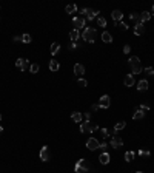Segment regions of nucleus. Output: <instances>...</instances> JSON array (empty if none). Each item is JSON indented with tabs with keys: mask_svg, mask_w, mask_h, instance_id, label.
<instances>
[{
	"mask_svg": "<svg viewBox=\"0 0 154 173\" xmlns=\"http://www.w3.org/2000/svg\"><path fill=\"white\" fill-rule=\"evenodd\" d=\"M97 37V31L94 28H85L83 29V34H82V39L85 42H89V43H93V42L96 40Z\"/></svg>",
	"mask_w": 154,
	"mask_h": 173,
	"instance_id": "f257e3e1",
	"label": "nucleus"
},
{
	"mask_svg": "<svg viewBox=\"0 0 154 173\" xmlns=\"http://www.w3.org/2000/svg\"><path fill=\"white\" fill-rule=\"evenodd\" d=\"M130 65H131V70H133V74H140L142 73V65H140V60H139L137 56H133L130 57Z\"/></svg>",
	"mask_w": 154,
	"mask_h": 173,
	"instance_id": "f03ea898",
	"label": "nucleus"
},
{
	"mask_svg": "<svg viewBox=\"0 0 154 173\" xmlns=\"http://www.w3.org/2000/svg\"><path fill=\"white\" fill-rule=\"evenodd\" d=\"M88 170H89V162H88V161H86V159H79L76 167H74V172H76V173H85Z\"/></svg>",
	"mask_w": 154,
	"mask_h": 173,
	"instance_id": "7ed1b4c3",
	"label": "nucleus"
},
{
	"mask_svg": "<svg viewBox=\"0 0 154 173\" xmlns=\"http://www.w3.org/2000/svg\"><path fill=\"white\" fill-rule=\"evenodd\" d=\"M96 130H99V127L96 124H91L89 121H85L80 124V132L82 133H94Z\"/></svg>",
	"mask_w": 154,
	"mask_h": 173,
	"instance_id": "20e7f679",
	"label": "nucleus"
},
{
	"mask_svg": "<svg viewBox=\"0 0 154 173\" xmlns=\"http://www.w3.org/2000/svg\"><path fill=\"white\" fill-rule=\"evenodd\" d=\"M39 156H40V161H43V162H46V161H50V158H51L50 148H48L46 145H43V147L40 148V153H39Z\"/></svg>",
	"mask_w": 154,
	"mask_h": 173,
	"instance_id": "39448f33",
	"label": "nucleus"
},
{
	"mask_svg": "<svg viewBox=\"0 0 154 173\" xmlns=\"http://www.w3.org/2000/svg\"><path fill=\"white\" fill-rule=\"evenodd\" d=\"M86 148H89V150H97V148H100V142L96 139V138H89L88 141H86Z\"/></svg>",
	"mask_w": 154,
	"mask_h": 173,
	"instance_id": "423d86ee",
	"label": "nucleus"
},
{
	"mask_svg": "<svg viewBox=\"0 0 154 173\" xmlns=\"http://www.w3.org/2000/svg\"><path fill=\"white\" fill-rule=\"evenodd\" d=\"M99 105H100V108H110V105H111L110 96H108V94H103L102 98H100V101H99Z\"/></svg>",
	"mask_w": 154,
	"mask_h": 173,
	"instance_id": "0eeeda50",
	"label": "nucleus"
},
{
	"mask_svg": "<svg viewBox=\"0 0 154 173\" xmlns=\"http://www.w3.org/2000/svg\"><path fill=\"white\" fill-rule=\"evenodd\" d=\"M73 25H74V29L85 28V19L83 17H74L73 19Z\"/></svg>",
	"mask_w": 154,
	"mask_h": 173,
	"instance_id": "6e6552de",
	"label": "nucleus"
},
{
	"mask_svg": "<svg viewBox=\"0 0 154 173\" xmlns=\"http://www.w3.org/2000/svg\"><path fill=\"white\" fill-rule=\"evenodd\" d=\"M122 145H123V139L119 136V134H117V136H112L111 138V147L112 148H120Z\"/></svg>",
	"mask_w": 154,
	"mask_h": 173,
	"instance_id": "1a4fd4ad",
	"label": "nucleus"
},
{
	"mask_svg": "<svg viewBox=\"0 0 154 173\" xmlns=\"http://www.w3.org/2000/svg\"><path fill=\"white\" fill-rule=\"evenodd\" d=\"M111 17H112V20H114V22H117V23H119V22H122V19H123V13L120 9H114L111 13Z\"/></svg>",
	"mask_w": 154,
	"mask_h": 173,
	"instance_id": "9d476101",
	"label": "nucleus"
},
{
	"mask_svg": "<svg viewBox=\"0 0 154 173\" xmlns=\"http://www.w3.org/2000/svg\"><path fill=\"white\" fill-rule=\"evenodd\" d=\"M74 74L77 76V77H80V76L85 74V67L82 63H76L74 65Z\"/></svg>",
	"mask_w": 154,
	"mask_h": 173,
	"instance_id": "9b49d317",
	"label": "nucleus"
},
{
	"mask_svg": "<svg viewBox=\"0 0 154 173\" xmlns=\"http://www.w3.org/2000/svg\"><path fill=\"white\" fill-rule=\"evenodd\" d=\"M123 83H125L126 88H128V87H133L134 83H136V79H134L133 74H126V77H125V80H123Z\"/></svg>",
	"mask_w": 154,
	"mask_h": 173,
	"instance_id": "f8f14e48",
	"label": "nucleus"
},
{
	"mask_svg": "<svg viewBox=\"0 0 154 173\" xmlns=\"http://www.w3.org/2000/svg\"><path fill=\"white\" fill-rule=\"evenodd\" d=\"M110 159H111V156H110V153H106V152H103L102 155L99 156V161H100V164H103V165L110 164Z\"/></svg>",
	"mask_w": 154,
	"mask_h": 173,
	"instance_id": "ddd939ff",
	"label": "nucleus"
},
{
	"mask_svg": "<svg viewBox=\"0 0 154 173\" xmlns=\"http://www.w3.org/2000/svg\"><path fill=\"white\" fill-rule=\"evenodd\" d=\"M96 17H99V11L91 9V8L86 11V19H88V20H93V19H96Z\"/></svg>",
	"mask_w": 154,
	"mask_h": 173,
	"instance_id": "4468645a",
	"label": "nucleus"
},
{
	"mask_svg": "<svg viewBox=\"0 0 154 173\" xmlns=\"http://www.w3.org/2000/svg\"><path fill=\"white\" fill-rule=\"evenodd\" d=\"M137 90H139V91H146V90H148V80H145V79L139 80V83H137Z\"/></svg>",
	"mask_w": 154,
	"mask_h": 173,
	"instance_id": "2eb2a0df",
	"label": "nucleus"
},
{
	"mask_svg": "<svg viewBox=\"0 0 154 173\" xmlns=\"http://www.w3.org/2000/svg\"><path fill=\"white\" fill-rule=\"evenodd\" d=\"M71 119H73V121L76 122V124H80V122H82V119H83V114H82V113H79V111H74V113L71 114Z\"/></svg>",
	"mask_w": 154,
	"mask_h": 173,
	"instance_id": "dca6fc26",
	"label": "nucleus"
},
{
	"mask_svg": "<svg viewBox=\"0 0 154 173\" xmlns=\"http://www.w3.org/2000/svg\"><path fill=\"white\" fill-rule=\"evenodd\" d=\"M69 37H71V40H73V42H77L82 36H80V33H79V29H71V31H69Z\"/></svg>",
	"mask_w": 154,
	"mask_h": 173,
	"instance_id": "f3484780",
	"label": "nucleus"
},
{
	"mask_svg": "<svg viewBox=\"0 0 154 173\" xmlns=\"http://www.w3.org/2000/svg\"><path fill=\"white\" fill-rule=\"evenodd\" d=\"M143 33H145L143 23H139V25L134 26V34H136V36H140V34H143Z\"/></svg>",
	"mask_w": 154,
	"mask_h": 173,
	"instance_id": "a211bd4d",
	"label": "nucleus"
},
{
	"mask_svg": "<svg viewBox=\"0 0 154 173\" xmlns=\"http://www.w3.org/2000/svg\"><path fill=\"white\" fill-rule=\"evenodd\" d=\"M130 19H131V20H133L136 25L142 23V22H140V14H139V13H131V14H130Z\"/></svg>",
	"mask_w": 154,
	"mask_h": 173,
	"instance_id": "6ab92c4d",
	"label": "nucleus"
},
{
	"mask_svg": "<svg viewBox=\"0 0 154 173\" xmlns=\"http://www.w3.org/2000/svg\"><path fill=\"white\" fill-rule=\"evenodd\" d=\"M50 51H51V54H52V56L57 54V53L60 51V43H59V42H54V43L51 45V49H50Z\"/></svg>",
	"mask_w": 154,
	"mask_h": 173,
	"instance_id": "aec40b11",
	"label": "nucleus"
},
{
	"mask_svg": "<svg viewBox=\"0 0 154 173\" xmlns=\"http://www.w3.org/2000/svg\"><path fill=\"white\" fill-rule=\"evenodd\" d=\"M134 158H136V152H133V150H130V152L125 153V161H126V162H131Z\"/></svg>",
	"mask_w": 154,
	"mask_h": 173,
	"instance_id": "412c9836",
	"label": "nucleus"
},
{
	"mask_svg": "<svg viewBox=\"0 0 154 173\" xmlns=\"http://www.w3.org/2000/svg\"><path fill=\"white\" fill-rule=\"evenodd\" d=\"M149 19H151V13H148V11L140 13V22H142V23H143V22H148Z\"/></svg>",
	"mask_w": 154,
	"mask_h": 173,
	"instance_id": "4be33fe9",
	"label": "nucleus"
},
{
	"mask_svg": "<svg viewBox=\"0 0 154 173\" xmlns=\"http://www.w3.org/2000/svg\"><path fill=\"white\" fill-rule=\"evenodd\" d=\"M102 40L105 42V43H111V42H112V37H111V34L108 33V31L102 33Z\"/></svg>",
	"mask_w": 154,
	"mask_h": 173,
	"instance_id": "5701e85b",
	"label": "nucleus"
},
{
	"mask_svg": "<svg viewBox=\"0 0 154 173\" xmlns=\"http://www.w3.org/2000/svg\"><path fill=\"white\" fill-rule=\"evenodd\" d=\"M59 68H60L59 62H57V60H54V59H52L51 62H50V70H51V71H59Z\"/></svg>",
	"mask_w": 154,
	"mask_h": 173,
	"instance_id": "b1692460",
	"label": "nucleus"
},
{
	"mask_svg": "<svg viewBox=\"0 0 154 173\" xmlns=\"http://www.w3.org/2000/svg\"><path fill=\"white\" fill-rule=\"evenodd\" d=\"M145 116V111H142V110H136V113H134L133 114V119H134V121H139V119H142V118H143Z\"/></svg>",
	"mask_w": 154,
	"mask_h": 173,
	"instance_id": "393cba45",
	"label": "nucleus"
},
{
	"mask_svg": "<svg viewBox=\"0 0 154 173\" xmlns=\"http://www.w3.org/2000/svg\"><path fill=\"white\" fill-rule=\"evenodd\" d=\"M66 13H68V14H73V13H76V11H77V5H74V3H69V5L68 6H66Z\"/></svg>",
	"mask_w": 154,
	"mask_h": 173,
	"instance_id": "a878e982",
	"label": "nucleus"
},
{
	"mask_svg": "<svg viewBox=\"0 0 154 173\" xmlns=\"http://www.w3.org/2000/svg\"><path fill=\"white\" fill-rule=\"evenodd\" d=\"M125 125H126V122H125V121H120V122H117V124L114 125V130H116V132H120V130L125 128Z\"/></svg>",
	"mask_w": 154,
	"mask_h": 173,
	"instance_id": "bb28decb",
	"label": "nucleus"
},
{
	"mask_svg": "<svg viewBox=\"0 0 154 173\" xmlns=\"http://www.w3.org/2000/svg\"><path fill=\"white\" fill-rule=\"evenodd\" d=\"M97 25L99 26H102V28H105V26H106V20H105V17H97Z\"/></svg>",
	"mask_w": 154,
	"mask_h": 173,
	"instance_id": "cd10ccee",
	"label": "nucleus"
},
{
	"mask_svg": "<svg viewBox=\"0 0 154 173\" xmlns=\"http://www.w3.org/2000/svg\"><path fill=\"white\" fill-rule=\"evenodd\" d=\"M31 36H29V34H23V36H22V42H23V43H31Z\"/></svg>",
	"mask_w": 154,
	"mask_h": 173,
	"instance_id": "c85d7f7f",
	"label": "nucleus"
},
{
	"mask_svg": "<svg viewBox=\"0 0 154 173\" xmlns=\"http://www.w3.org/2000/svg\"><path fill=\"white\" fill-rule=\"evenodd\" d=\"M29 67H31V65H29V60H23V65H22V68H20V70L22 71H28L29 70Z\"/></svg>",
	"mask_w": 154,
	"mask_h": 173,
	"instance_id": "c756f323",
	"label": "nucleus"
},
{
	"mask_svg": "<svg viewBox=\"0 0 154 173\" xmlns=\"http://www.w3.org/2000/svg\"><path fill=\"white\" fill-rule=\"evenodd\" d=\"M29 71H31L32 74H36V73L39 71V65H37V63H32L31 67H29Z\"/></svg>",
	"mask_w": 154,
	"mask_h": 173,
	"instance_id": "7c9ffc66",
	"label": "nucleus"
},
{
	"mask_svg": "<svg viewBox=\"0 0 154 173\" xmlns=\"http://www.w3.org/2000/svg\"><path fill=\"white\" fill-rule=\"evenodd\" d=\"M137 155H139V156H149L151 153H149L148 150H139V152H137Z\"/></svg>",
	"mask_w": 154,
	"mask_h": 173,
	"instance_id": "2f4dec72",
	"label": "nucleus"
},
{
	"mask_svg": "<svg viewBox=\"0 0 154 173\" xmlns=\"http://www.w3.org/2000/svg\"><path fill=\"white\" fill-rule=\"evenodd\" d=\"M23 60H25V59H22V57H19V59L16 60V67L19 68V70H20V68H22V65H23Z\"/></svg>",
	"mask_w": 154,
	"mask_h": 173,
	"instance_id": "473e14b6",
	"label": "nucleus"
},
{
	"mask_svg": "<svg viewBox=\"0 0 154 173\" xmlns=\"http://www.w3.org/2000/svg\"><path fill=\"white\" fill-rule=\"evenodd\" d=\"M145 73H146V74H149V76H154V68L153 67H146Z\"/></svg>",
	"mask_w": 154,
	"mask_h": 173,
	"instance_id": "72a5a7b5",
	"label": "nucleus"
},
{
	"mask_svg": "<svg viewBox=\"0 0 154 173\" xmlns=\"http://www.w3.org/2000/svg\"><path fill=\"white\" fill-rule=\"evenodd\" d=\"M119 28L123 29V31H126V29H128V25H126L125 22H119Z\"/></svg>",
	"mask_w": 154,
	"mask_h": 173,
	"instance_id": "f704fd0d",
	"label": "nucleus"
},
{
	"mask_svg": "<svg viewBox=\"0 0 154 173\" xmlns=\"http://www.w3.org/2000/svg\"><path fill=\"white\" fill-rule=\"evenodd\" d=\"M77 83H79V85H80V87H86V85H88V82H86V79H79V80H77Z\"/></svg>",
	"mask_w": 154,
	"mask_h": 173,
	"instance_id": "c9c22d12",
	"label": "nucleus"
},
{
	"mask_svg": "<svg viewBox=\"0 0 154 173\" xmlns=\"http://www.w3.org/2000/svg\"><path fill=\"white\" fill-rule=\"evenodd\" d=\"M100 133H102V138L110 136V134H108V130H106V128H102V130H100Z\"/></svg>",
	"mask_w": 154,
	"mask_h": 173,
	"instance_id": "e433bc0d",
	"label": "nucleus"
},
{
	"mask_svg": "<svg viewBox=\"0 0 154 173\" xmlns=\"http://www.w3.org/2000/svg\"><path fill=\"white\" fill-rule=\"evenodd\" d=\"M130 51H131V47H130V45H125V47H123V53H125V54H128Z\"/></svg>",
	"mask_w": 154,
	"mask_h": 173,
	"instance_id": "4c0bfd02",
	"label": "nucleus"
},
{
	"mask_svg": "<svg viewBox=\"0 0 154 173\" xmlns=\"http://www.w3.org/2000/svg\"><path fill=\"white\" fill-rule=\"evenodd\" d=\"M139 110H145V111H148V110H149V107H148V105H145V104H142V105H139Z\"/></svg>",
	"mask_w": 154,
	"mask_h": 173,
	"instance_id": "58836bf2",
	"label": "nucleus"
},
{
	"mask_svg": "<svg viewBox=\"0 0 154 173\" xmlns=\"http://www.w3.org/2000/svg\"><path fill=\"white\" fill-rule=\"evenodd\" d=\"M83 118H85V121H89V119H91V113L86 111V113H83Z\"/></svg>",
	"mask_w": 154,
	"mask_h": 173,
	"instance_id": "ea45409f",
	"label": "nucleus"
},
{
	"mask_svg": "<svg viewBox=\"0 0 154 173\" xmlns=\"http://www.w3.org/2000/svg\"><path fill=\"white\" fill-rule=\"evenodd\" d=\"M77 47H79V43H77V42H73V43L69 45V48H71V49H76Z\"/></svg>",
	"mask_w": 154,
	"mask_h": 173,
	"instance_id": "a19ab883",
	"label": "nucleus"
},
{
	"mask_svg": "<svg viewBox=\"0 0 154 173\" xmlns=\"http://www.w3.org/2000/svg\"><path fill=\"white\" fill-rule=\"evenodd\" d=\"M14 42H22V36H14Z\"/></svg>",
	"mask_w": 154,
	"mask_h": 173,
	"instance_id": "79ce46f5",
	"label": "nucleus"
},
{
	"mask_svg": "<svg viewBox=\"0 0 154 173\" xmlns=\"http://www.w3.org/2000/svg\"><path fill=\"white\" fill-rule=\"evenodd\" d=\"M99 108H100V105H99V104H94V105H93V111H97Z\"/></svg>",
	"mask_w": 154,
	"mask_h": 173,
	"instance_id": "37998d69",
	"label": "nucleus"
},
{
	"mask_svg": "<svg viewBox=\"0 0 154 173\" xmlns=\"http://www.w3.org/2000/svg\"><path fill=\"white\" fill-rule=\"evenodd\" d=\"M106 142H105V141H102V144H100V148H102V150H105V148H106Z\"/></svg>",
	"mask_w": 154,
	"mask_h": 173,
	"instance_id": "c03bdc74",
	"label": "nucleus"
},
{
	"mask_svg": "<svg viewBox=\"0 0 154 173\" xmlns=\"http://www.w3.org/2000/svg\"><path fill=\"white\" fill-rule=\"evenodd\" d=\"M86 11H88V8H83V9H80V14H82V16H86Z\"/></svg>",
	"mask_w": 154,
	"mask_h": 173,
	"instance_id": "a18cd8bd",
	"label": "nucleus"
},
{
	"mask_svg": "<svg viewBox=\"0 0 154 173\" xmlns=\"http://www.w3.org/2000/svg\"><path fill=\"white\" fill-rule=\"evenodd\" d=\"M2 133H3V127L0 125V134H2Z\"/></svg>",
	"mask_w": 154,
	"mask_h": 173,
	"instance_id": "49530a36",
	"label": "nucleus"
},
{
	"mask_svg": "<svg viewBox=\"0 0 154 173\" xmlns=\"http://www.w3.org/2000/svg\"><path fill=\"white\" fill-rule=\"evenodd\" d=\"M151 14H153V16H154V5H153V11H151Z\"/></svg>",
	"mask_w": 154,
	"mask_h": 173,
	"instance_id": "de8ad7c7",
	"label": "nucleus"
},
{
	"mask_svg": "<svg viewBox=\"0 0 154 173\" xmlns=\"http://www.w3.org/2000/svg\"><path fill=\"white\" fill-rule=\"evenodd\" d=\"M136 173H143V172H136Z\"/></svg>",
	"mask_w": 154,
	"mask_h": 173,
	"instance_id": "09e8293b",
	"label": "nucleus"
},
{
	"mask_svg": "<svg viewBox=\"0 0 154 173\" xmlns=\"http://www.w3.org/2000/svg\"><path fill=\"white\" fill-rule=\"evenodd\" d=\"M0 121H2V114H0Z\"/></svg>",
	"mask_w": 154,
	"mask_h": 173,
	"instance_id": "8fccbe9b",
	"label": "nucleus"
}]
</instances>
